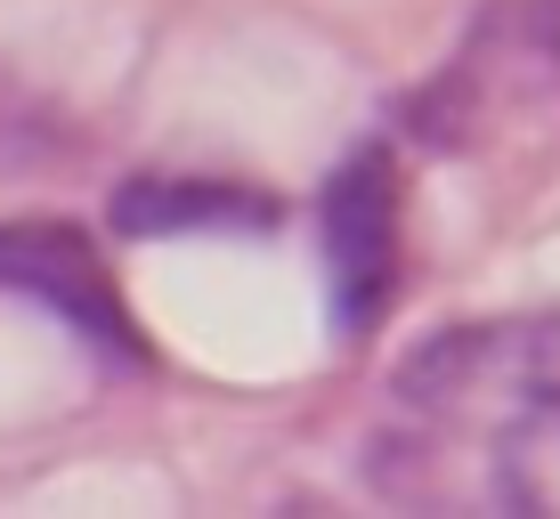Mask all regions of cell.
Instances as JSON below:
<instances>
[{
    "instance_id": "1",
    "label": "cell",
    "mask_w": 560,
    "mask_h": 519,
    "mask_svg": "<svg viewBox=\"0 0 560 519\" xmlns=\"http://www.w3.org/2000/svg\"><path fill=\"white\" fill-rule=\"evenodd\" d=\"M398 406L471 447L560 438V317L447 325L398 365Z\"/></svg>"
},
{
    "instance_id": "2",
    "label": "cell",
    "mask_w": 560,
    "mask_h": 519,
    "mask_svg": "<svg viewBox=\"0 0 560 519\" xmlns=\"http://www.w3.org/2000/svg\"><path fill=\"white\" fill-rule=\"evenodd\" d=\"M545 114H560V0H488L439 82L415 90L407 122L422 146L463 155Z\"/></svg>"
},
{
    "instance_id": "3",
    "label": "cell",
    "mask_w": 560,
    "mask_h": 519,
    "mask_svg": "<svg viewBox=\"0 0 560 519\" xmlns=\"http://www.w3.org/2000/svg\"><path fill=\"white\" fill-rule=\"evenodd\" d=\"M0 284L25 293L33 309H49L82 350H98L114 365H147V333L130 317V300L114 293L98 244L66 220H0Z\"/></svg>"
},
{
    "instance_id": "4",
    "label": "cell",
    "mask_w": 560,
    "mask_h": 519,
    "mask_svg": "<svg viewBox=\"0 0 560 519\" xmlns=\"http://www.w3.org/2000/svg\"><path fill=\"white\" fill-rule=\"evenodd\" d=\"M325 284H334L341 341H365L398 293V170L390 146H365L325 187Z\"/></svg>"
},
{
    "instance_id": "5",
    "label": "cell",
    "mask_w": 560,
    "mask_h": 519,
    "mask_svg": "<svg viewBox=\"0 0 560 519\" xmlns=\"http://www.w3.org/2000/svg\"><path fill=\"white\" fill-rule=\"evenodd\" d=\"M268 203L244 187H211V179H139L114 196V227L130 236H179V227H260Z\"/></svg>"
}]
</instances>
